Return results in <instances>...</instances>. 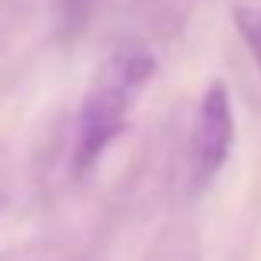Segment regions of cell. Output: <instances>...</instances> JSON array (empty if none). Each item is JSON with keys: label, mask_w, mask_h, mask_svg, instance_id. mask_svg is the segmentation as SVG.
I'll return each instance as SVG.
<instances>
[{"label": "cell", "mask_w": 261, "mask_h": 261, "mask_svg": "<svg viewBox=\"0 0 261 261\" xmlns=\"http://www.w3.org/2000/svg\"><path fill=\"white\" fill-rule=\"evenodd\" d=\"M231 20H235L242 43L248 46L251 60L261 70V0H231Z\"/></svg>", "instance_id": "obj_4"}, {"label": "cell", "mask_w": 261, "mask_h": 261, "mask_svg": "<svg viewBox=\"0 0 261 261\" xmlns=\"http://www.w3.org/2000/svg\"><path fill=\"white\" fill-rule=\"evenodd\" d=\"M106 0H53V33L63 46H73L86 37L93 20L102 13Z\"/></svg>", "instance_id": "obj_3"}, {"label": "cell", "mask_w": 261, "mask_h": 261, "mask_svg": "<svg viewBox=\"0 0 261 261\" xmlns=\"http://www.w3.org/2000/svg\"><path fill=\"white\" fill-rule=\"evenodd\" d=\"M159 73V57L146 40H122L99 60L93 80H89L83 102L76 113V133H73L70 172L73 178H89L113 142L133 122L142 93L152 86Z\"/></svg>", "instance_id": "obj_1"}, {"label": "cell", "mask_w": 261, "mask_h": 261, "mask_svg": "<svg viewBox=\"0 0 261 261\" xmlns=\"http://www.w3.org/2000/svg\"><path fill=\"white\" fill-rule=\"evenodd\" d=\"M235 146V109L222 80H212L198 96L189 133V189L205 192L225 169Z\"/></svg>", "instance_id": "obj_2"}, {"label": "cell", "mask_w": 261, "mask_h": 261, "mask_svg": "<svg viewBox=\"0 0 261 261\" xmlns=\"http://www.w3.org/2000/svg\"><path fill=\"white\" fill-rule=\"evenodd\" d=\"M7 202H10V195H7V189H4V182H0V212L7 208Z\"/></svg>", "instance_id": "obj_5"}]
</instances>
